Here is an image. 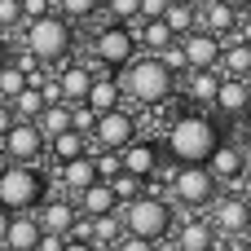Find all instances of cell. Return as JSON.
<instances>
[{
	"label": "cell",
	"instance_id": "obj_41",
	"mask_svg": "<svg viewBox=\"0 0 251 251\" xmlns=\"http://www.w3.org/2000/svg\"><path fill=\"white\" fill-rule=\"evenodd\" d=\"M168 0H141V18H163Z\"/></svg>",
	"mask_w": 251,
	"mask_h": 251
},
{
	"label": "cell",
	"instance_id": "obj_39",
	"mask_svg": "<svg viewBox=\"0 0 251 251\" xmlns=\"http://www.w3.org/2000/svg\"><path fill=\"white\" fill-rule=\"evenodd\" d=\"M18 9H22V22H31V18L53 13V0H18Z\"/></svg>",
	"mask_w": 251,
	"mask_h": 251
},
{
	"label": "cell",
	"instance_id": "obj_6",
	"mask_svg": "<svg viewBox=\"0 0 251 251\" xmlns=\"http://www.w3.org/2000/svg\"><path fill=\"white\" fill-rule=\"evenodd\" d=\"M49 194V172L40 163H9L0 172V207L4 212H35Z\"/></svg>",
	"mask_w": 251,
	"mask_h": 251
},
{
	"label": "cell",
	"instance_id": "obj_21",
	"mask_svg": "<svg viewBox=\"0 0 251 251\" xmlns=\"http://www.w3.org/2000/svg\"><path fill=\"white\" fill-rule=\"evenodd\" d=\"M93 75H97V71H93L88 62H62V71H57V88H62V101H66V106L84 101V93H88Z\"/></svg>",
	"mask_w": 251,
	"mask_h": 251
},
{
	"label": "cell",
	"instance_id": "obj_26",
	"mask_svg": "<svg viewBox=\"0 0 251 251\" xmlns=\"http://www.w3.org/2000/svg\"><path fill=\"white\" fill-rule=\"evenodd\" d=\"M163 22H168V31L181 40L185 31H194V26H199V0H168Z\"/></svg>",
	"mask_w": 251,
	"mask_h": 251
},
{
	"label": "cell",
	"instance_id": "obj_25",
	"mask_svg": "<svg viewBox=\"0 0 251 251\" xmlns=\"http://www.w3.org/2000/svg\"><path fill=\"white\" fill-rule=\"evenodd\" d=\"M216 88H221V71L216 66L212 71H185V97H190V106H212Z\"/></svg>",
	"mask_w": 251,
	"mask_h": 251
},
{
	"label": "cell",
	"instance_id": "obj_28",
	"mask_svg": "<svg viewBox=\"0 0 251 251\" xmlns=\"http://www.w3.org/2000/svg\"><path fill=\"white\" fill-rule=\"evenodd\" d=\"M44 106H49V101H44V93H40L35 84H26L22 93H13V97H9V110H13V119H31V124H35V115H40Z\"/></svg>",
	"mask_w": 251,
	"mask_h": 251
},
{
	"label": "cell",
	"instance_id": "obj_32",
	"mask_svg": "<svg viewBox=\"0 0 251 251\" xmlns=\"http://www.w3.org/2000/svg\"><path fill=\"white\" fill-rule=\"evenodd\" d=\"M101 4H106L110 22H124V26H132V22L141 18V0H101Z\"/></svg>",
	"mask_w": 251,
	"mask_h": 251
},
{
	"label": "cell",
	"instance_id": "obj_45",
	"mask_svg": "<svg viewBox=\"0 0 251 251\" xmlns=\"http://www.w3.org/2000/svg\"><path fill=\"white\" fill-rule=\"evenodd\" d=\"M238 150H243V176H251V141H247V146H238Z\"/></svg>",
	"mask_w": 251,
	"mask_h": 251
},
{
	"label": "cell",
	"instance_id": "obj_4",
	"mask_svg": "<svg viewBox=\"0 0 251 251\" xmlns=\"http://www.w3.org/2000/svg\"><path fill=\"white\" fill-rule=\"evenodd\" d=\"M221 194V181L207 172V163H176L172 168V181H168V199H172V212L185 216H199L203 207H212Z\"/></svg>",
	"mask_w": 251,
	"mask_h": 251
},
{
	"label": "cell",
	"instance_id": "obj_3",
	"mask_svg": "<svg viewBox=\"0 0 251 251\" xmlns=\"http://www.w3.org/2000/svg\"><path fill=\"white\" fill-rule=\"evenodd\" d=\"M119 225L124 234H137V238H150V243H163L176 225V212H172V199L168 194H154V190H141L137 199L119 203Z\"/></svg>",
	"mask_w": 251,
	"mask_h": 251
},
{
	"label": "cell",
	"instance_id": "obj_40",
	"mask_svg": "<svg viewBox=\"0 0 251 251\" xmlns=\"http://www.w3.org/2000/svg\"><path fill=\"white\" fill-rule=\"evenodd\" d=\"M247 18H238V26H234V40H243V44H251V9H243Z\"/></svg>",
	"mask_w": 251,
	"mask_h": 251
},
{
	"label": "cell",
	"instance_id": "obj_14",
	"mask_svg": "<svg viewBox=\"0 0 251 251\" xmlns=\"http://www.w3.org/2000/svg\"><path fill=\"white\" fill-rule=\"evenodd\" d=\"M251 106V79H234V75H221V88L212 97V110L221 119H243V110Z\"/></svg>",
	"mask_w": 251,
	"mask_h": 251
},
{
	"label": "cell",
	"instance_id": "obj_18",
	"mask_svg": "<svg viewBox=\"0 0 251 251\" xmlns=\"http://www.w3.org/2000/svg\"><path fill=\"white\" fill-rule=\"evenodd\" d=\"M199 26L221 35V44H225L234 35V26H238V9H229L225 0H199Z\"/></svg>",
	"mask_w": 251,
	"mask_h": 251
},
{
	"label": "cell",
	"instance_id": "obj_33",
	"mask_svg": "<svg viewBox=\"0 0 251 251\" xmlns=\"http://www.w3.org/2000/svg\"><path fill=\"white\" fill-rule=\"evenodd\" d=\"M22 88H26V75H22L13 62H4V66H0V101H9V97L22 93Z\"/></svg>",
	"mask_w": 251,
	"mask_h": 251
},
{
	"label": "cell",
	"instance_id": "obj_46",
	"mask_svg": "<svg viewBox=\"0 0 251 251\" xmlns=\"http://www.w3.org/2000/svg\"><path fill=\"white\" fill-rule=\"evenodd\" d=\"M9 221H13V212H4V207H0V243H4V234H9Z\"/></svg>",
	"mask_w": 251,
	"mask_h": 251
},
{
	"label": "cell",
	"instance_id": "obj_44",
	"mask_svg": "<svg viewBox=\"0 0 251 251\" xmlns=\"http://www.w3.org/2000/svg\"><path fill=\"white\" fill-rule=\"evenodd\" d=\"M9 53H13V44H9V35H4V31H0V66H4V62H9Z\"/></svg>",
	"mask_w": 251,
	"mask_h": 251
},
{
	"label": "cell",
	"instance_id": "obj_19",
	"mask_svg": "<svg viewBox=\"0 0 251 251\" xmlns=\"http://www.w3.org/2000/svg\"><path fill=\"white\" fill-rule=\"evenodd\" d=\"M172 247H181V251H212L216 247L212 221H207V216H185L181 229H176V238H172Z\"/></svg>",
	"mask_w": 251,
	"mask_h": 251
},
{
	"label": "cell",
	"instance_id": "obj_48",
	"mask_svg": "<svg viewBox=\"0 0 251 251\" xmlns=\"http://www.w3.org/2000/svg\"><path fill=\"white\" fill-rule=\"evenodd\" d=\"M225 4H229V9H238V13H243V9H251V0H225Z\"/></svg>",
	"mask_w": 251,
	"mask_h": 251
},
{
	"label": "cell",
	"instance_id": "obj_20",
	"mask_svg": "<svg viewBox=\"0 0 251 251\" xmlns=\"http://www.w3.org/2000/svg\"><path fill=\"white\" fill-rule=\"evenodd\" d=\"M40 221H35V212H13V221H9V234H4V251H35L40 247Z\"/></svg>",
	"mask_w": 251,
	"mask_h": 251
},
{
	"label": "cell",
	"instance_id": "obj_37",
	"mask_svg": "<svg viewBox=\"0 0 251 251\" xmlns=\"http://www.w3.org/2000/svg\"><path fill=\"white\" fill-rule=\"evenodd\" d=\"M93 119H97V115H93L84 101H75V106H71V128H75V132H93Z\"/></svg>",
	"mask_w": 251,
	"mask_h": 251
},
{
	"label": "cell",
	"instance_id": "obj_15",
	"mask_svg": "<svg viewBox=\"0 0 251 251\" xmlns=\"http://www.w3.org/2000/svg\"><path fill=\"white\" fill-rule=\"evenodd\" d=\"M84 106H88L93 115H106V110L124 106V88H119L115 71H97V75H93V84H88V93H84Z\"/></svg>",
	"mask_w": 251,
	"mask_h": 251
},
{
	"label": "cell",
	"instance_id": "obj_12",
	"mask_svg": "<svg viewBox=\"0 0 251 251\" xmlns=\"http://www.w3.org/2000/svg\"><path fill=\"white\" fill-rule=\"evenodd\" d=\"M159 163H163V150H159L150 137H141V132L119 150V168L132 172V176H141V181H150V176L159 172Z\"/></svg>",
	"mask_w": 251,
	"mask_h": 251
},
{
	"label": "cell",
	"instance_id": "obj_31",
	"mask_svg": "<svg viewBox=\"0 0 251 251\" xmlns=\"http://www.w3.org/2000/svg\"><path fill=\"white\" fill-rule=\"evenodd\" d=\"M110 190H115V199H119V203H128V199H137V194L146 190V181H141V176H132V172H115V176H110Z\"/></svg>",
	"mask_w": 251,
	"mask_h": 251
},
{
	"label": "cell",
	"instance_id": "obj_1",
	"mask_svg": "<svg viewBox=\"0 0 251 251\" xmlns=\"http://www.w3.org/2000/svg\"><path fill=\"white\" fill-rule=\"evenodd\" d=\"M221 141H225L221 124H216L212 115H203V110L176 115V119L168 124V132H163V150H168L172 163H207V154H212Z\"/></svg>",
	"mask_w": 251,
	"mask_h": 251
},
{
	"label": "cell",
	"instance_id": "obj_7",
	"mask_svg": "<svg viewBox=\"0 0 251 251\" xmlns=\"http://www.w3.org/2000/svg\"><path fill=\"white\" fill-rule=\"evenodd\" d=\"M212 229H216V247H225V243H238V238H247L251 234V203L243 194H216V203H212Z\"/></svg>",
	"mask_w": 251,
	"mask_h": 251
},
{
	"label": "cell",
	"instance_id": "obj_5",
	"mask_svg": "<svg viewBox=\"0 0 251 251\" xmlns=\"http://www.w3.org/2000/svg\"><path fill=\"white\" fill-rule=\"evenodd\" d=\"M22 49H31L44 66H62L75 49V26L57 9L44 18H31V22H22Z\"/></svg>",
	"mask_w": 251,
	"mask_h": 251
},
{
	"label": "cell",
	"instance_id": "obj_8",
	"mask_svg": "<svg viewBox=\"0 0 251 251\" xmlns=\"http://www.w3.org/2000/svg\"><path fill=\"white\" fill-rule=\"evenodd\" d=\"M137 57V40H132V26L124 22H106L97 35H93V66L101 71H119Z\"/></svg>",
	"mask_w": 251,
	"mask_h": 251
},
{
	"label": "cell",
	"instance_id": "obj_23",
	"mask_svg": "<svg viewBox=\"0 0 251 251\" xmlns=\"http://www.w3.org/2000/svg\"><path fill=\"white\" fill-rule=\"evenodd\" d=\"M88 150H93L88 132H75V128H66V132H57V137L44 141V154H49L53 163H71V159H79V154H88Z\"/></svg>",
	"mask_w": 251,
	"mask_h": 251
},
{
	"label": "cell",
	"instance_id": "obj_27",
	"mask_svg": "<svg viewBox=\"0 0 251 251\" xmlns=\"http://www.w3.org/2000/svg\"><path fill=\"white\" fill-rule=\"evenodd\" d=\"M35 128L44 132V141L57 137V132H66V128H71V106H66V101H49V106L35 115Z\"/></svg>",
	"mask_w": 251,
	"mask_h": 251
},
{
	"label": "cell",
	"instance_id": "obj_10",
	"mask_svg": "<svg viewBox=\"0 0 251 251\" xmlns=\"http://www.w3.org/2000/svg\"><path fill=\"white\" fill-rule=\"evenodd\" d=\"M9 163H40L44 159V132L31 124V119H13V128L0 137Z\"/></svg>",
	"mask_w": 251,
	"mask_h": 251
},
{
	"label": "cell",
	"instance_id": "obj_24",
	"mask_svg": "<svg viewBox=\"0 0 251 251\" xmlns=\"http://www.w3.org/2000/svg\"><path fill=\"white\" fill-rule=\"evenodd\" d=\"M216 71H221V75H234V79H251V44H243V40L229 35V40L221 44Z\"/></svg>",
	"mask_w": 251,
	"mask_h": 251
},
{
	"label": "cell",
	"instance_id": "obj_42",
	"mask_svg": "<svg viewBox=\"0 0 251 251\" xmlns=\"http://www.w3.org/2000/svg\"><path fill=\"white\" fill-rule=\"evenodd\" d=\"M62 251H101V247H97V243H88V238H66Z\"/></svg>",
	"mask_w": 251,
	"mask_h": 251
},
{
	"label": "cell",
	"instance_id": "obj_2",
	"mask_svg": "<svg viewBox=\"0 0 251 251\" xmlns=\"http://www.w3.org/2000/svg\"><path fill=\"white\" fill-rule=\"evenodd\" d=\"M115 79H119L124 97L137 106H159V101H172V93H176V75L154 53H137L128 66L115 71Z\"/></svg>",
	"mask_w": 251,
	"mask_h": 251
},
{
	"label": "cell",
	"instance_id": "obj_13",
	"mask_svg": "<svg viewBox=\"0 0 251 251\" xmlns=\"http://www.w3.org/2000/svg\"><path fill=\"white\" fill-rule=\"evenodd\" d=\"M35 221H40V229L44 234H71L75 229V221H79V212H75V203L66 199V194H49L40 207H35Z\"/></svg>",
	"mask_w": 251,
	"mask_h": 251
},
{
	"label": "cell",
	"instance_id": "obj_38",
	"mask_svg": "<svg viewBox=\"0 0 251 251\" xmlns=\"http://www.w3.org/2000/svg\"><path fill=\"white\" fill-rule=\"evenodd\" d=\"M110 251H159V243H150V238H137V234H119V243Z\"/></svg>",
	"mask_w": 251,
	"mask_h": 251
},
{
	"label": "cell",
	"instance_id": "obj_22",
	"mask_svg": "<svg viewBox=\"0 0 251 251\" xmlns=\"http://www.w3.org/2000/svg\"><path fill=\"white\" fill-rule=\"evenodd\" d=\"M207 172H212L221 185H229V190H234V181L243 176V150H238L234 141H221V146L207 154Z\"/></svg>",
	"mask_w": 251,
	"mask_h": 251
},
{
	"label": "cell",
	"instance_id": "obj_47",
	"mask_svg": "<svg viewBox=\"0 0 251 251\" xmlns=\"http://www.w3.org/2000/svg\"><path fill=\"white\" fill-rule=\"evenodd\" d=\"M243 132H247V141H251V106L243 110Z\"/></svg>",
	"mask_w": 251,
	"mask_h": 251
},
{
	"label": "cell",
	"instance_id": "obj_50",
	"mask_svg": "<svg viewBox=\"0 0 251 251\" xmlns=\"http://www.w3.org/2000/svg\"><path fill=\"white\" fill-rule=\"evenodd\" d=\"M212 251H225V247H212Z\"/></svg>",
	"mask_w": 251,
	"mask_h": 251
},
{
	"label": "cell",
	"instance_id": "obj_35",
	"mask_svg": "<svg viewBox=\"0 0 251 251\" xmlns=\"http://www.w3.org/2000/svg\"><path fill=\"white\" fill-rule=\"evenodd\" d=\"M154 57H159V62H163V66L172 71V75H185V53H181V44H176V40H172L168 49H159Z\"/></svg>",
	"mask_w": 251,
	"mask_h": 251
},
{
	"label": "cell",
	"instance_id": "obj_17",
	"mask_svg": "<svg viewBox=\"0 0 251 251\" xmlns=\"http://www.w3.org/2000/svg\"><path fill=\"white\" fill-rule=\"evenodd\" d=\"M53 172H57V185H62V194H66V199H71V194H79L84 185H93V181H97L93 150H88V154H79V159H71V163H53Z\"/></svg>",
	"mask_w": 251,
	"mask_h": 251
},
{
	"label": "cell",
	"instance_id": "obj_30",
	"mask_svg": "<svg viewBox=\"0 0 251 251\" xmlns=\"http://www.w3.org/2000/svg\"><path fill=\"white\" fill-rule=\"evenodd\" d=\"M53 9H57L66 22H84V18H93V13L101 9V0H53Z\"/></svg>",
	"mask_w": 251,
	"mask_h": 251
},
{
	"label": "cell",
	"instance_id": "obj_43",
	"mask_svg": "<svg viewBox=\"0 0 251 251\" xmlns=\"http://www.w3.org/2000/svg\"><path fill=\"white\" fill-rule=\"evenodd\" d=\"M13 128V110H9V101H0V137Z\"/></svg>",
	"mask_w": 251,
	"mask_h": 251
},
{
	"label": "cell",
	"instance_id": "obj_11",
	"mask_svg": "<svg viewBox=\"0 0 251 251\" xmlns=\"http://www.w3.org/2000/svg\"><path fill=\"white\" fill-rule=\"evenodd\" d=\"M176 44H181V53H185V71H212V66L221 62V35H212V31H203V26L185 31Z\"/></svg>",
	"mask_w": 251,
	"mask_h": 251
},
{
	"label": "cell",
	"instance_id": "obj_16",
	"mask_svg": "<svg viewBox=\"0 0 251 251\" xmlns=\"http://www.w3.org/2000/svg\"><path fill=\"white\" fill-rule=\"evenodd\" d=\"M71 203H75V212L79 216H106V212H119V199H115V190H110V181H93V185H84L79 194H71Z\"/></svg>",
	"mask_w": 251,
	"mask_h": 251
},
{
	"label": "cell",
	"instance_id": "obj_49",
	"mask_svg": "<svg viewBox=\"0 0 251 251\" xmlns=\"http://www.w3.org/2000/svg\"><path fill=\"white\" fill-rule=\"evenodd\" d=\"M238 251H251V234H247V238H238Z\"/></svg>",
	"mask_w": 251,
	"mask_h": 251
},
{
	"label": "cell",
	"instance_id": "obj_9",
	"mask_svg": "<svg viewBox=\"0 0 251 251\" xmlns=\"http://www.w3.org/2000/svg\"><path fill=\"white\" fill-rule=\"evenodd\" d=\"M132 137H137V115L124 110V106L97 115V119H93V132H88V141H93L97 150H124Z\"/></svg>",
	"mask_w": 251,
	"mask_h": 251
},
{
	"label": "cell",
	"instance_id": "obj_34",
	"mask_svg": "<svg viewBox=\"0 0 251 251\" xmlns=\"http://www.w3.org/2000/svg\"><path fill=\"white\" fill-rule=\"evenodd\" d=\"M93 168H97V181H110L119 168V150H93Z\"/></svg>",
	"mask_w": 251,
	"mask_h": 251
},
{
	"label": "cell",
	"instance_id": "obj_29",
	"mask_svg": "<svg viewBox=\"0 0 251 251\" xmlns=\"http://www.w3.org/2000/svg\"><path fill=\"white\" fill-rule=\"evenodd\" d=\"M119 234H124V225H119V212H106V216H93V243L101 251H110L119 243Z\"/></svg>",
	"mask_w": 251,
	"mask_h": 251
},
{
	"label": "cell",
	"instance_id": "obj_36",
	"mask_svg": "<svg viewBox=\"0 0 251 251\" xmlns=\"http://www.w3.org/2000/svg\"><path fill=\"white\" fill-rule=\"evenodd\" d=\"M13 26H22V9H18V0H0V31L9 35Z\"/></svg>",
	"mask_w": 251,
	"mask_h": 251
}]
</instances>
